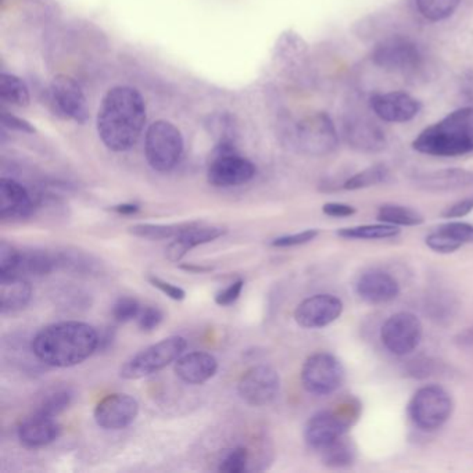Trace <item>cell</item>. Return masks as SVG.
<instances>
[{"label":"cell","instance_id":"cell-13","mask_svg":"<svg viewBox=\"0 0 473 473\" xmlns=\"http://www.w3.org/2000/svg\"><path fill=\"white\" fill-rule=\"evenodd\" d=\"M279 373L269 365H256L247 369L238 384L240 398L253 407L271 404L279 394Z\"/></svg>","mask_w":473,"mask_h":473},{"label":"cell","instance_id":"cell-27","mask_svg":"<svg viewBox=\"0 0 473 473\" xmlns=\"http://www.w3.org/2000/svg\"><path fill=\"white\" fill-rule=\"evenodd\" d=\"M322 463L330 469H346L357 461V447L354 441L344 434L334 443L321 451Z\"/></svg>","mask_w":473,"mask_h":473},{"label":"cell","instance_id":"cell-19","mask_svg":"<svg viewBox=\"0 0 473 473\" xmlns=\"http://www.w3.org/2000/svg\"><path fill=\"white\" fill-rule=\"evenodd\" d=\"M344 139L351 149L361 153H379L387 146L383 130L365 117H350L344 121Z\"/></svg>","mask_w":473,"mask_h":473},{"label":"cell","instance_id":"cell-45","mask_svg":"<svg viewBox=\"0 0 473 473\" xmlns=\"http://www.w3.org/2000/svg\"><path fill=\"white\" fill-rule=\"evenodd\" d=\"M210 130H214L215 134L220 136V142H232V130L233 124L228 116H214L210 117Z\"/></svg>","mask_w":473,"mask_h":473},{"label":"cell","instance_id":"cell-30","mask_svg":"<svg viewBox=\"0 0 473 473\" xmlns=\"http://www.w3.org/2000/svg\"><path fill=\"white\" fill-rule=\"evenodd\" d=\"M400 235L398 226L389 224H373V225H359L350 226L337 231V236L343 239H354V240H383L391 239Z\"/></svg>","mask_w":473,"mask_h":473},{"label":"cell","instance_id":"cell-18","mask_svg":"<svg viewBox=\"0 0 473 473\" xmlns=\"http://www.w3.org/2000/svg\"><path fill=\"white\" fill-rule=\"evenodd\" d=\"M373 113L386 123H408L420 111V103L405 92L379 93L371 99Z\"/></svg>","mask_w":473,"mask_h":473},{"label":"cell","instance_id":"cell-38","mask_svg":"<svg viewBox=\"0 0 473 473\" xmlns=\"http://www.w3.org/2000/svg\"><path fill=\"white\" fill-rule=\"evenodd\" d=\"M142 307L136 298L124 296L116 301L113 307V318L120 323H127L134 319H138Z\"/></svg>","mask_w":473,"mask_h":473},{"label":"cell","instance_id":"cell-26","mask_svg":"<svg viewBox=\"0 0 473 473\" xmlns=\"http://www.w3.org/2000/svg\"><path fill=\"white\" fill-rule=\"evenodd\" d=\"M59 268V257L57 251L52 253L48 250L33 249V250H20V261L15 275L20 276H44L49 275L55 269Z\"/></svg>","mask_w":473,"mask_h":473},{"label":"cell","instance_id":"cell-50","mask_svg":"<svg viewBox=\"0 0 473 473\" xmlns=\"http://www.w3.org/2000/svg\"><path fill=\"white\" fill-rule=\"evenodd\" d=\"M461 95L470 103H473V69L462 74L459 80Z\"/></svg>","mask_w":473,"mask_h":473},{"label":"cell","instance_id":"cell-39","mask_svg":"<svg viewBox=\"0 0 473 473\" xmlns=\"http://www.w3.org/2000/svg\"><path fill=\"white\" fill-rule=\"evenodd\" d=\"M20 261V250L8 242L0 244V278L15 275Z\"/></svg>","mask_w":473,"mask_h":473},{"label":"cell","instance_id":"cell-2","mask_svg":"<svg viewBox=\"0 0 473 473\" xmlns=\"http://www.w3.org/2000/svg\"><path fill=\"white\" fill-rule=\"evenodd\" d=\"M99 340L98 330L89 323L63 321L41 329L31 346L41 364L70 368L88 359L99 348Z\"/></svg>","mask_w":473,"mask_h":473},{"label":"cell","instance_id":"cell-15","mask_svg":"<svg viewBox=\"0 0 473 473\" xmlns=\"http://www.w3.org/2000/svg\"><path fill=\"white\" fill-rule=\"evenodd\" d=\"M343 310L344 304L339 297L328 293L314 294L297 305L294 321L305 329L325 328L337 321Z\"/></svg>","mask_w":473,"mask_h":473},{"label":"cell","instance_id":"cell-46","mask_svg":"<svg viewBox=\"0 0 473 473\" xmlns=\"http://www.w3.org/2000/svg\"><path fill=\"white\" fill-rule=\"evenodd\" d=\"M473 211V196L465 197L462 200L455 202L454 204L448 206L443 213L441 217L443 218H462L467 214H470Z\"/></svg>","mask_w":473,"mask_h":473},{"label":"cell","instance_id":"cell-32","mask_svg":"<svg viewBox=\"0 0 473 473\" xmlns=\"http://www.w3.org/2000/svg\"><path fill=\"white\" fill-rule=\"evenodd\" d=\"M73 397L74 394L69 387H53L41 397L34 412L56 418L70 407Z\"/></svg>","mask_w":473,"mask_h":473},{"label":"cell","instance_id":"cell-33","mask_svg":"<svg viewBox=\"0 0 473 473\" xmlns=\"http://www.w3.org/2000/svg\"><path fill=\"white\" fill-rule=\"evenodd\" d=\"M0 98L3 102L17 107L30 105V91L26 82L19 77L6 73L0 77Z\"/></svg>","mask_w":473,"mask_h":473},{"label":"cell","instance_id":"cell-21","mask_svg":"<svg viewBox=\"0 0 473 473\" xmlns=\"http://www.w3.org/2000/svg\"><path fill=\"white\" fill-rule=\"evenodd\" d=\"M413 185L425 192H454L473 186V171L465 168H444L419 174Z\"/></svg>","mask_w":473,"mask_h":473},{"label":"cell","instance_id":"cell-22","mask_svg":"<svg viewBox=\"0 0 473 473\" xmlns=\"http://www.w3.org/2000/svg\"><path fill=\"white\" fill-rule=\"evenodd\" d=\"M62 427L56 418L33 412L17 429L20 443L27 448H41L53 443L60 436Z\"/></svg>","mask_w":473,"mask_h":473},{"label":"cell","instance_id":"cell-48","mask_svg":"<svg viewBox=\"0 0 473 473\" xmlns=\"http://www.w3.org/2000/svg\"><path fill=\"white\" fill-rule=\"evenodd\" d=\"M409 375L413 377H426L431 376L436 372V362L430 359H418L412 361L409 365Z\"/></svg>","mask_w":473,"mask_h":473},{"label":"cell","instance_id":"cell-40","mask_svg":"<svg viewBox=\"0 0 473 473\" xmlns=\"http://www.w3.org/2000/svg\"><path fill=\"white\" fill-rule=\"evenodd\" d=\"M319 235L318 229H305L303 232L298 233H293V235H285L280 238H276L271 242L272 247H296V246H303L307 244L310 242H312L316 236Z\"/></svg>","mask_w":473,"mask_h":473},{"label":"cell","instance_id":"cell-28","mask_svg":"<svg viewBox=\"0 0 473 473\" xmlns=\"http://www.w3.org/2000/svg\"><path fill=\"white\" fill-rule=\"evenodd\" d=\"M197 221L190 222H179V224H138L130 228V233L148 239V240H167L175 239L192 226H195Z\"/></svg>","mask_w":473,"mask_h":473},{"label":"cell","instance_id":"cell-7","mask_svg":"<svg viewBox=\"0 0 473 473\" xmlns=\"http://www.w3.org/2000/svg\"><path fill=\"white\" fill-rule=\"evenodd\" d=\"M184 153L181 131L168 121L153 123L145 141V154L149 166L159 172H168L179 163Z\"/></svg>","mask_w":473,"mask_h":473},{"label":"cell","instance_id":"cell-8","mask_svg":"<svg viewBox=\"0 0 473 473\" xmlns=\"http://www.w3.org/2000/svg\"><path fill=\"white\" fill-rule=\"evenodd\" d=\"M256 175L254 164L240 156L233 142H218L210 156L207 179L217 188H232L247 184Z\"/></svg>","mask_w":473,"mask_h":473},{"label":"cell","instance_id":"cell-47","mask_svg":"<svg viewBox=\"0 0 473 473\" xmlns=\"http://www.w3.org/2000/svg\"><path fill=\"white\" fill-rule=\"evenodd\" d=\"M322 211L328 217H334V218H344V217H351L357 213L355 207L344 203H326L322 207Z\"/></svg>","mask_w":473,"mask_h":473},{"label":"cell","instance_id":"cell-4","mask_svg":"<svg viewBox=\"0 0 473 473\" xmlns=\"http://www.w3.org/2000/svg\"><path fill=\"white\" fill-rule=\"evenodd\" d=\"M361 405L357 400L344 402L340 408L325 409L314 413L304 427L305 443L318 451H322L337 438L347 434L348 429L358 419Z\"/></svg>","mask_w":473,"mask_h":473},{"label":"cell","instance_id":"cell-29","mask_svg":"<svg viewBox=\"0 0 473 473\" xmlns=\"http://www.w3.org/2000/svg\"><path fill=\"white\" fill-rule=\"evenodd\" d=\"M377 221L394 226H418L425 222V218L416 210L400 204H383L376 214Z\"/></svg>","mask_w":473,"mask_h":473},{"label":"cell","instance_id":"cell-11","mask_svg":"<svg viewBox=\"0 0 473 473\" xmlns=\"http://www.w3.org/2000/svg\"><path fill=\"white\" fill-rule=\"evenodd\" d=\"M423 336L419 318L407 311L395 312L386 319L380 329V340L389 352L404 357L416 350Z\"/></svg>","mask_w":473,"mask_h":473},{"label":"cell","instance_id":"cell-36","mask_svg":"<svg viewBox=\"0 0 473 473\" xmlns=\"http://www.w3.org/2000/svg\"><path fill=\"white\" fill-rule=\"evenodd\" d=\"M426 246L440 254H449L454 253L456 250H459L463 244H461L458 240H455L454 238H451L445 231H443L440 226L433 231L431 233H429L425 239Z\"/></svg>","mask_w":473,"mask_h":473},{"label":"cell","instance_id":"cell-35","mask_svg":"<svg viewBox=\"0 0 473 473\" xmlns=\"http://www.w3.org/2000/svg\"><path fill=\"white\" fill-rule=\"evenodd\" d=\"M456 304L454 303V298L451 294L438 292L429 297V301L426 303V312H429V315L433 319L441 321V319H448L449 316H452Z\"/></svg>","mask_w":473,"mask_h":473},{"label":"cell","instance_id":"cell-12","mask_svg":"<svg viewBox=\"0 0 473 473\" xmlns=\"http://www.w3.org/2000/svg\"><path fill=\"white\" fill-rule=\"evenodd\" d=\"M372 62L386 71H413L422 63V53L418 45L407 37L394 35L380 41L373 52Z\"/></svg>","mask_w":473,"mask_h":473},{"label":"cell","instance_id":"cell-34","mask_svg":"<svg viewBox=\"0 0 473 473\" xmlns=\"http://www.w3.org/2000/svg\"><path fill=\"white\" fill-rule=\"evenodd\" d=\"M419 13L429 21H443L451 17L461 0H415Z\"/></svg>","mask_w":473,"mask_h":473},{"label":"cell","instance_id":"cell-52","mask_svg":"<svg viewBox=\"0 0 473 473\" xmlns=\"http://www.w3.org/2000/svg\"><path fill=\"white\" fill-rule=\"evenodd\" d=\"M111 211H114L120 215H132V214H136L139 211V206L132 204V203H125V204H118V206L111 207Z\"/></svg>","mask_w":473,"mask_h":473},{"label":"cell","instance_id":"cell-6","mask_svg":"<svg viewBox=\"0 0 473 473\" xmlns=\"http://www.w3.org/2000/svg\"><path fill=\"white\" fill-rule=\"evenodd\" d=\"M186 346L188 343L182 336L163 339L125 361L120 368V376L128 380L150 376L177 361L186 350Z\"/></svg>","mask_w":473,"mask_h":473},{"label":"cell","instance_id":"cell-31","mask_svg":"<svg viewBox=\"0 0 473 473\" xmlns=\"http://www.w3.org/2000/svg\"><path fill=\"white\" fill-rule=\"evenodd\" d=\"M390 178V171L384 164H375L371 166L357 174H354L352 177L347 178L341 188L344 190H359V189H366V188H372L376 185H382L384 182H387Z\"/></svg>","mask_w":473,"mask_h":473},{"label":"cell","instance_id":"cell-17","mask_svg":"<svg viewBox=\"0 0 473 473\" xmlns=\"http://www.w3.org/2000/svg\"><path fill=\"white\" fill-rule=\"evenodd\" d=\"M354 289L362 301L372 305L390 303L395 300L401 292L397 279L380 269H372L362 274L357 279Z\"/></svg>","mask_w":473,"mask_h":473},{"label":"cell","instance_id":"cell-10","mask_svg":"<svg viewBox=\"0 0 473 473\" xmlns=\"http://www.w3.org/2000/svg\"><path fill=\"white\" fill-rule=\"evenodd\" d=\"M346 379V371L337 357L330 352L310 355L301 368L303 387L314 395H329L337 391Z\"/></svg>","mask_w":473,"mask_h":473},{"label":"cell","instance_id":"cell-14","mask_svg":"<svg viewBox=\"0 0 473 473\" xmlns=\"http://www.w3.org/2000/svg\"><path fill=\"white\" fill-rule=\"evenodd\" d=\"M51 105L62 118L84 124L88 121L87 98L80 85L67 75H57L51 85Z\"/></svg>","mask_w":473,"mask_h":473},{"label":"cell","instance_id":"cell-25","mask_svg":"<svg viewBox=\"0 0 473 473\" xmlns=\"http://www.w3.org/2000/svg\"><path fill=\"white\" fill-rule=\"evenodd\" d=\"M33 298L30 282L20 275L0 278V310L2 314H13L24 310Z\"/></svg>","mask_w":473,"mask_h":473},{"label":"cell","instance_id":"cell-44","mask_svg":"<svg viewBox=\"0 0 473 473\" xmlns=\"http://www.w3.org/2000/svg\"><path fill=\"white\" fill-rule=\"evenodd\" d=\"M243 286H244V282L242 279L232 282L229 286H226L225 289L220 290L215 294V304H218L221 307H228V305L233 304L240 297Z\"/></svg>","mask_w":473,"mask_h":473},{"label":"cell","instance_id":"cell-41","mask_svg":"<svg viewBox=\"0 0 473 473\" xmlns=\"http://www.w3.org/2000/svg\"><path fill=\"white\" fill-rule=\"evenodd\" d=\"M443 231H445L451 238L458 240L461 244L473 243V225L461 221H451L440 225Z\"/></svg>","mask_w":473,"mask_h":473},{"label":"cell","instance_id":"cell-3","mask_svg":"<svg viewBox=\"0 0 473 473\" xmlns=\"http://www.w3.org/2000/svg\"><path fill=\"white\" fill-rule=\"evenodd\" d=\"M422 154L434 157H459L473 153V107L449 113L423 130L412 142Z\"/></svg>","mask_w":473,"mask_h":473},{"label":"cell","instance_id":"cell-24","mask_svg":"<svg viewBox=\"0 0 473 473\" xmlns=\"http://www.w3.org/2000/svg\"><path fill=\"white\" fill-rule=\"evenodd\" d=\"M174 371L188 384H203L217 373L218 361L208 352L193 351L182 354L175 361Z\"/></svg>","mask_w":473,"mask_h":473},{"label":"cell","instance_id":"cell-37","mask_svg":"<svg viewBox=\"0 0 473 473\" xmlns=\"http://www.w3.org/2000/svg\"><path fill=\"white\" fill-rule=\"evenodd\" d=\"M247 463L249 451L244 447H236L222 458L218 470L225 473H242L247 469Z\"/></svg>","mask_w":473,"mask_h":473},{"label":"cell","instance_id":"cell-49","mask_svg":"<svg viewBox=\"0 0 473 473\" xmlns=\"http://www.w3.org/2000/svg\"><path fill=\"white\" fill-rule=\"evenodd\" d=\"M2 123H3L5 127L12 128V130H17V131H21V132H28V134H34L35 132V128L30 123H27L26 120L19 118L16 116H12L8 111H5L2 114Z\"/></svg>","mask_w":473,"mask_h":473},{"label":"cell","instance_id":"cell-9","mask_svg":"<svg viewBox=\"0 0 473 473\" xmlns=\"http://www.w3.org/2000/svg\"><path fill=\"white\" fill-rule=\"evenodd\" d=\"M292 139L297 150L314 157L328 156L339 146L336 127L326 113H314L303 118L296 125Z\"/></svg>","mask_w":473,"mask_h":473},{"label":"cell","instance_id":"cell-5","mask_svg":"<svg viewBox=\"0 0 473 473\" xmlns=\"http://www.w3.org/2000/svg\"><path fill=\"white\" fill-rule=\"evenodd\" d=\"M452 411L451 394L437 384L418 389L408 404V415L412 423L423 431L440 429L451 418Z\"/></svg>","mask_w":473,"mask_h":473},{"label":"cell","instance_id":"cell-51","mask_svg":"<svg viewBox=\"0 0 473 473\" xmlns=\"http://www.w3.org/2000/svg\"><path fill=\"white\" fill-rule=\"evenodd\" d=\"M454 340L459 347H473V325L459 332Z\"/></svg>","mask_w":473,"mask_h":473},{"label":"cell","instance_id":"cell-42","mask_svg":"<svg viewBox=\"0 0 473 473\" xmlns=\"http://www.w3.org/2000/svg\"><path fill=\"white\" fill-rule=\"evenodd\" d=\"M163 319H164V314L160 308L148 305L141 310V314L136 321H138V326L143 332H152L160 326Z\"/></svg>","mask_w":473,"mask_h":473},{"label":"cell","instance_id":"cell-23","mask_svg":"<svg viewBox=\"0 0 473 473\" xmlns=\"http://www.w3.org/2000/svg\"><path fill=\"white\" fill-rule=\"evenodd\" d=\"M225 233L226 228L224 226H204L202 222H197L195 226L172 239L166 250V257L171 262H179L195 247L214 242Z\"/></svg>","mask_w":473,"mask_h":473},{"label":"cell","instance_id":"cell-43","mask_svg":"<svg viewBox=\"0 0 473 473\" xmlns=\"http://www.w3.org/2000/svg\"><path fill=\"white\" fill-rule=\"evenodd\" d=\"M148 280L150 282L152 286H154L156 289H159L161 293H164V294H166L167 297H170L171 300L182 301V300L186 297V292H185L182 287H179V286L174 285V283H170V282H167V280H164V279H161V278H159V276L150 275V276L148 278Z\"/></svg>","mask_w":473,"mask_h":473},{"label":"cell","instance_id":"cell-1","mask_svg":"<svg viewBox=\"0 0 473 473\" xmlns=\"http://www.w3.org/2000/svg\"><path fill=\"white\" fill-rule=\"evenodd\" d=\"M146 123V106L141 93L130 87H116L103 98L98 114V132L113 152L134 148Z\"/></svg>","mask_w":473,"mask_h":473},{"label":"cell","instance_id":"cell-16","mask_svg":"<svg viewBox=\"0 0 473 473\" xmlns=\"http://www.w3.org/2000/svg\"><path fill=\"white\" fill-rule=\"evenodd\" d=\"M139 413L138 401L124 393L109 394L102 398L93 412L96 423L106 430H121L128 427Z\"/></svg>","mask_w":473,"mask_h":473},{"label":"cell","instance_id":"cell-20","mask_svg":"<svg viewBox=\"0 0 473 473\" xmlns=\"http://www.w3.org/2000/svg\"><path fill=\"white\" fill-rule=\"evenodd\" d=\"M35 202L30 192L17 181L0 179V218L3 221L24 220L33 215Z\"/></svg>","mask_w":473,"mask_h":473},{"label":"cell","instance_id":"cell-53","mask_svg":"<svg viewBox=\"0 0 473 473\" xmlns=\"http://www.w3.org/2000/svg\"><path fill=\"white\" fill-rule=\"evenodd\" d=\"M181 269L189 272V274H206V272H211L213 267H204V265H195V264H184L179 265Z\"/></svg>","mask_w":473,"mask_h":473}]
</instances>
